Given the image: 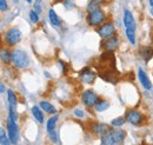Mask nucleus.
<instances>
[{"label": "nucleus", "mask_w": 153, "mask_h": 145, "mask_svg": "<svg viewBox=\"0 0 153 145\" xmlns=\"http://www.w3.org/2000/svg\"><path fill=\"white\" fill-rule=\"evenodd\" d=\"M125 32H126V37H127L128 41H130L132 45H134V44H135V31H134V30H130V28H126Z\"/></svg>", "instance_id": "a878e982"}, {"label": "nucleus", "mask_w": 153, "mask_h": 145, "mask_svg": "<svg viewBox=\"0 0 153 145\" xmlns=\"http://www.w3.org/2000/svg\"><path fill=\"white\" fill-rule=\"evenodd\" d=\"M0 89H1V93L5 92V86H4V84H0Z\"/></svg>", "instance_id": "2f4dec72"}, {"label": "nucleus", "mask_w": 153, "mask_h": 145, "mask_svg": "<svg viewBox=\"0 0 153 145\" xmlns=\"http://www.w3.org/2000/svg\"><path fill=\"white\" fill-rule=\"evenodd\" d=\"M99 96L94 91L86 90L82 94H81V100L84 103V105L88 106V108H94L97 103L99 102Z\"/></svg>", "instance_id": "0eeeda50"}, {"label": "nucleus", "mask_w": 153, "mask_h": 145, "mask_svg": "<svg viewBox=\"0 0 153 145\" xmlns=\"http://www.w3.org/2000/svg\"><path fill=\"white\" fill-rule=\"evenodd\" d=\"M4 39H5V41H6V44L8 46H16L20 40H21V32H20L19 28L12 27V28H10L5 33Z\"/></svg>", "instance_id": "39448f33"}, {"label": "nucleus", "mask_w": 153, "mask_h": 145, "mask_svg": "<svg viewBox=\"0 0 153 145\" xmlns=\"http://www.w3.org/2000/svg\"><path fill=\"white\" fill-rule=\"evenodd\" d=\"M150 5H151V6L153 7V0H150Z\"/></svg>", "instance_id": "473e14b6"}, {"label": "nucleus", "mask_w": 153, "mask_h": 145, "mask_svg": "<svg viewBox=\"0 0 153 145\" xmlns=\"http://www.w3.org/2000/svg\"><path fill=\"white\" fill-rule=\"evenodd\" d=\"M0 142H1V145H11V139H10V137L8 136H6V133H5V130L4 129H1L0 130Z\"/></svg>", "instance_id": "5701e85b"}, {"label": "nucleus", "mask_w": 153, "mask_h": 145, "mask_svg": "<svg viewBox=\"0 0 153 145\" xmlns=\"http://www.w3.org/2000/svg\"><path fill=\"white\" fill-rule=\"evenodd\" d=\"M100 4H101V0H91L88 6H87V11L91 12V11H94L97 8H100Z\"/></svg>", "instance_id": "b1692460"}, {"label": "nucleus", "mask_w": 153, "mask_h": 145, "mask_svg": "<svg viewBox=\"0 0 153 145\" xmlns=\"http://www.w3.org/2000/svg\"><path fill=\"white\" fill-rule=\"evenodd\" d=\"M119 44H120V40L119 38L115 36L108 37L106 39H104L101 41V47L105 50V51H108V52H114L115 50L119 47Z\"/></svg>", "instance_id": "1a4fd4ad"}, {"label": "nucleus", "mask_w": 153, "mask_h": 145, "mask_svg": "<svg viewBox=\"0 0 153 145\" xmlns=\"http://www.w3.org/2000/svg\"><path fill=\"white\" fill-rule=\"evenodd\" d=\"M125 122H126V118H123V117H118V118H114V119H112V122H111V125L114 127H120L123 126L124 124H125Z\"/></svg>", "instance_id": "393cba45"}, {"label": "nucleus", "mask_w": 153, "mask_h": 145, "mask_svg": "<svg viewBox=\"0 0 153 145\" xmlns=\"http://www.w3.org/2000/svg\"><path fill=\"white\" fill-rule=\"evenodd\" d=\"M140 57L143 58L144 61H149L151 58L153 57V47L152 46H144L140 50Z\"/></svg>", "instance_id": "2eb2a0df"}, {"label": "nucleus", "mask_w": 153, "mask_h": 145, "mask_svg": "<svg viewBox=\"0 0 153 145\" xmlns=\"http://www.w3.org/2000/svg\"><path fill=\"white\" fill-rule=\"evenodd\" d=\"M8 5H7V1L6 0H0V11L1 12H5L7 10Z\"/></svg>", "instance_id": "c756f323"}, {"label": "nucleus", "mask_w": 153, "mask_h": 145, "mask_svg": "<svg viewBox=\"0 0 153 145\" xmlns=\"http://www.w3.org/2000/svg\"><path fill=\"white\" fill-rule=\"evenodd\" d=\"M40 109L42 110L44 112H46V113H56V112H57L56 108H54L51 103L45 102V100L40 102Z\"/></svg>", "instance_id": "a211bd4d"}, {"label": "nucleus", "mask_w": 153, "mask_h": 145, "mask_svg": "<svg viewBox=\"0 0 153 145\" xmlns=\"http://www.w3.org/2000/svg\"><path fill=\"white\" fill-rule=\"evenodd\" d=\"M110 108V103L105 99H99V102L97 103V105L94 106L97 112H102V111H106V110Z\"/></svg>", "instance_id": "412c9836"}, {"label": "nucleus", "mask_w": 153, "mask_h": 145, "mask_svg": "<svg viewBox=\"0 0 153 145\" xmlns=\"http://www.w3.org/2000/svg\"><path fill=\"white\" fill-rule=\"evenodd\" d=\"M124 25H125V28H130V30L135 31L137 25H135V21H134L133 14L128 10H125V12H124Z\"/></svg>", "instance_id": "f8f14e48"}, {"label": "nucleus", "mask_w": 153, "mask_h": 145, "mask_svg": "<svg viewBox=\"0 0 153 145\" xmlns=\"http://www.w3.org/2000/svg\"><path fill=\"white\" fill-rule=\"evenodd\" d=\"M79 75H80V80L85 84H93L97 77V74L91 70V67L82 69L79 73Z\"/></svg>", "instance_id": "9b49d317"}, {"label": "nucleus", "mask_w": 153, "mask_h": 145, "mask_svg": "<svg viewBox=\"0 0 153 145\" xmlns=\"http://www.w3.org/2000/svg\"><path fill=\"white\" fill-rule=\"evenodd\" d=\"M91 130H92V132H93L94 135L101 137L106 131L110 130V126L106 125V124H102V123H93L92 126H91Z\"/></svg>", "instance_id": "ddd939ff"}, {"label": "nucleus", "mask_w": 153, "mask_h": 145, "mask_svg": "<svg viewBox=\"0 0 153 145\" xmlns=\"http://www.w3.org/2000/svg\"><path fill=\"white\" fill-rule=\"evenodd\" d=\"M97 33L101 39H106L108 37H112L115 34V27L113 22H104L97 28Z\"/></svg>", "instance_id": "6e6552de"}, {"label": "nucleus", "mask_w": 153, "mask_h": 145, "mask_svg": "<svg viewBox=\"0 0 153 145\" xmlns=\"http://www.w3.org/2000/svg\"><path fill=\"white\" fill-rule=\"evenodd\" d=\"M58 118H59V116H58V114H54L53 117H51V118L48 119V122H47V124H46V129H47V132H48V133H50V132H53V131L56 130V124H57Z\"/></svg>", "instance_id": "aec40b11"}, {"label": "nucleus", "mask_w": 153, "mask_h": 145, "mask_svg": "<svg viewBox=\"0 0 153 145\" xmlns=\"http://www.w3.org/2000/svg\"><path fill=\"white\" fill-rule=\"evenodd\" d=\"M1 61L4 64H10V61H12V52H10L6 49H1Z\"/></svg>", "instance_id": "4be33fe9"}, {"label": "nucleus", "mask_w": 153, "mask_h": 145, "mask_svg": "<svg viewBox=\"0 0 153 145\" xmlns=\"http://www.w3.org/2000/svg\"><path fill=\"white\" fill-rule=\"evenodd\" d=\"M86 20H87V24L90 26H100V25H102L105 22L106 14L101 8H97L94 11L88 12Z\"/></svg>", "instance_id": "7ed1b4c3"}, {"label": "nucleus", "mask_w": 153, "mask_h": 145, "mask_svg": "<svg viewBox=\"0 0 153 145\" xmlns=\"http://www.w3.org/2000/svg\"><path fill=\"white\" fill-rule=\"evenodd\" d=\"M99 77H101L105 81L111 84H117L119 80L120 73L115 67V58L113 52L105 51L99 57V64L96 65Z\"/></svg>", "instance_id": "f257e3e1"}, {"label": "nucleus", "mask_w": 153, "mask_h": 145, "mask_svg": "<svg viewBox=\"0 0 153 145\" xmlns=\"http://www.w3.org/2000/svg\"><path fill=\"white\" fill-rule=\"evenodd\" d=\"M125 118H126V122H128L130 124L135 125V126L141 125L143 122H144L143 113H140L137 110H127L126 113H125Z\"/></svg>", "instance_id": "423d86ee"}, {"label": "nucleus", "mask_w": 153, "mask_h": 145, "mask_svg": "<svg viewBox=\"0 0 153 145\" xmlns=\"http://www.w3.org/2000/svg\"><path fill=\"white\" fill-rule=\"evenodd\" d=\"M30 19H31V21L33 22V24H37L39 21V16H38V13L33 10V11H31L30 12Z\"/></svg>", "instance_id": "bb28decb"}, {"label": "nucleus", "mask_w": 153, "mask_h": 145, "mask_svg": "<svg viewBox=\"0 0 153 145\" xmlns=\"http://www.w3.org/2000/svg\"><path fill=\"white\" fill-rule=\"evenodd\" d=\"M126 133L123 130H113L110 129L106 131L100 138H101V145H123L125 141Z\"/></svg>", "instance_id": "f03ea898"}, {"label": "nucleus", "mask_w": 153, "mask_h": 145, "mask_svg": "<svg viewBox=\"0 0 153 145\" xmlns=\"http://www.w3.org/2000/svg\"><path fill=\"white\" fill-rule=\"evenodd\" d=\"M59 64L61 65V70H62V72L66 73V64H65L64 61H61V60H59Z\"/></svg>", "instance_id": "7c9ffc66"}, {"label": "nucleus", "mask_w": 153, "mask_h": 145, "mask_svg": "<svg viewBox=\"0 0 153 145\" xmlns=\"http://www.w3.org/2000/svg\"><path fill=\"white\" fill-rule=\"evenodd\" d=\"M73 113H74V116L78 117V118H84V117H85V112L80 109H76Z\"/></svg>", "instance_id": "c85d7f7f"}, {"label": "nucleus", "mask_w": 153, "mask_h": 145, "mask_svg": "<svg viewBox=\"0 0 153 145\" xmlns=\"http://www.w3.org/2000/svg\"><path fill=\"white\" fill-rule=\"evenodd\" d=\"M12 63L18 69H25L30 65V58L21 50H13L12 51Z\"/></svg>", "instance_id": "20e7f679"}, {"label": "nucleus", "mask_w": 153, "mask_h": 145, "mask_svg": "<svg viewBox=\"0 0 153 145\" xmlns=\"http://www.w3.org/2000/svg\"><path fill=\"white\" fill-rule=\"evenodd\" d=\"M31 111H32L33 117L38 120V123L42 124L44 123V113H42V110H40V108H38V106H33L31 109Z\"/></svg>", "instance_id": "6ab92c4d"}, {"label": "nucleus", "mask_w": 153, "mask_h": 145, "mask_svg": "<svg viewBox=\"0 0 153 145\" xmlns=\"http://www.w3.org/2000/svg\"><path fill=\"white\" fill-rule=\"evenodd\" d=\"M7 100H8V108L17 110V96L12 90H7Z\"/></svg>", "instance_id": "dca6fc26"}, {"label": "nucleus", "mask_w": 153, "mask_h": 145, "mask_svg": "<svg viewBox=\"0 0 153 145\" xmlns=\"http://www.w3.org/2000/svg\"><path fill=\"white\" fill-rule=\"evenodd\" d=\"M150 12H151V14L153 16V7H151V10H150Z\"/></svg>", "instance_id": "72a5a7b5"}, {"label": "nucleus", "mask_w": 153, "mask_h": 145, "mask_svg": "<svg viewBox=\"0 0 153 145\" xmlns=\"http://www.w3.org/2000/svg\"><path fill=\"white\" fill-rule=\"evenodd\" d=\"M50 135V138H51V141L53 142V143H59V137H58V133H57V131L54 130L53 132H50L48 133Z\"/></svg>", "instance_id": "cd10ccee"}, {"label": "nucleus", "mask_w": 153, "mask_h": 145, "mask_svg": "<svg viewBox=\"0 0 153 145\" xmlns=\"http://www.w3.org/2000/svg\"><path fill=\"white\" fill-rule=\"evenodd\" d=\"M17 122H14L12 118L8 117L7 119V132H8V137L11 139L12 144H16L18 142V126L16 124Z\"/></svg>", "instance_id": "9d476101"}, {"label": "nucleus", "mask_w": 153, "mask_h": 145, "mask_svg": "<svg viewBox=\"0 0 153 145\" xmlns=\"http://www.w3.org/2000/svg\"><path fill=\"white\" fill-rule=\"evenodd\" d=\"M48 18H50V21H51V24L53 26H60L61 25V20L57 16V13H56V11L53 8H51L48 11Z\"/></svg>", "instance_id": "f3484780"}, {"label": "nucleus", "mask_w": 153, "mask_h": 145, "mask_svg": "<svg viewBox=\"0 0 153 145\" xmlns=\"http://www.w3.org/2000/svg\"><path fill=\"white\" fill-rule=\"evenodd\" d=\"M138 78H139L141 85H143L146 90H151V89H152V84H151L149 77L146 75V73L144 72L143 69H138Z\"/></svg>", "instance_id": "4468645a"}, {"label": "nucleus", "mask_w": 153, "mask_h": 145, "mask_svg": "<svg viewBox=\"0 0 153 145\" xmlns=\"http://www.w3.org/2000/svg\"><path fill=\"white\" fill-rule=\"evenodd\" d=\"M26 1H27L28 4H31V2H32V0H26Z\"/></svg>", "instance_id": "f704fd0d"}]
</instances>
